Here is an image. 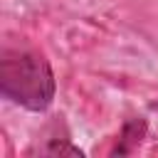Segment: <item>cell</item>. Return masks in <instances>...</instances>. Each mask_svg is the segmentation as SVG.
<instances>
[{
	"mask_svg": "<svg viewBox=\"0 0 158 158\" xmlns=\"http://www.w3.org/2000/svg\"><path fill=\"white\" fill-rule=\"evenodd\" d=\"M0 91L27 111L49 109L57 81L44 54L25 42H5L0 49Z\"/></svg>",
	"mask_w": 158,
	"mask_h": 158,
	"instance_id": "1",
	"label": "cell"
},
{
	"mask_svg": "<svg viewBox=\"0 0 158 158\" xmlns=\"http://www.w3.org/2000/svg\"><path fill=\"white\" fill-rule=\"evenodd\" d=\"M143 138H146V121L143 118H128L123 123L114 148H111V156H128V153H133L141 146Z\"/></svg>",
	"mask_w": 158,
	"mask_h": 158,
	"instance_id": "2",
	"label": "cell"
},
{
	"mask_svg": "<svg viewBox=\"0 0 158 158\" xmlns=\"http://www.w3.org/2000/svg\"><path fill=\"white\" fill-rule=\"evenodd\" d=\"M32 153H40V156H84V151L79 146H74L69 138H47L44 146H37Z\"/></svg>",
	"mask_w": 158,
	"mask_h": 158,
	"instance_id": "3",
	"label": "cell"
},
{
	"mask_svg": "<svg viewBox=\"0 0 158 158\" xmlns=\"http://www.w3.org/2000/svg\"><path fill=\"white\" fill-rule=\"evenodd\" d=\"M156 109H158V104H156Z\"/></svg>",
	"mask_w": 158,
	"mask_h": 158,
	"instance_id": "4",
	"label": "cell"
}]
</instances>
